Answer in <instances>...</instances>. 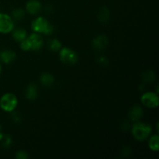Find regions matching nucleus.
Here are the masks:
<instances>
[{"label": "nucleus", "mask_w": 159, "mask_h": 159, "mask_svg": "<svg viewBox=\"0 0 159 159\" xmlns=\"http://www.w3.org/2000/svg\"><path fill=\"white\" fill-rule=\"evenodd\" d=\"M152 130V127L149 124L138 122L132 127V134L136 140L143 141L150 136Z\"/></svg>", "instance_id": "f257e3e1"}, {"label": "nucleus", "mask_w": 159, "mask_h": 159, "mask_svg": "<svg viewBox=\"0 0 159 159\" xmlns=\"http://www.w3.org/2000/svg\"><path fill=\"white\" fill-rule=\"evenodd\" d=\"M18 100L16 96L12 93H6L0 99V107L6 112H12L17 107Z\"/></svg>", "instance_id": "f03ea898"}, {"label": "nucleus", "mask_w": 159, "mask_h": 159, "mask_svg": "<svg viewBox=\"0 0 159 159\" xmlns=\"http://www.w3.org/2000/svg\"><path fill=\"white\" fill-rule=\"evenodd\" d=\"M59 57L61 61L68 65H75L79 60L77 54L73 50L68 48H61Z\"/></svg>", "instance_id": "7ed1b4c3"}, {"label": "nucleus", "mask_w": 159, "mask_h": 159, "mask_svg": "<svg viewBox=\"0 0 159 159\" xmlns=\"http://www.w3.org/2000/svg\"><path fill=\"white\" fill-rule=\"evenodd\" d=\"M141 100L143 105L145 106L148 108H156L159 104L158 95L155 93H151V92L143 94Z\"/></svg>", "instance_id": "20e7f679"}, {"label": "nucleus", "mask_w": 159, "mask_h": 159, "mask_svg": "<svg viewBox=\"0 0 159 159\" xmlns=\"http://www.w3.org/2000/svg\"><path fill=\"white\" fill-rule=\"evenodd\" d=\"M13 28L14 23L12 19L7 14L0 13V33L9 34Z\"/></svg>", "instance_id": "39448f33"}, {"label": "nucleus", "mask_w": 159, "mask_h": 159, "mask_svg": "<svg viewBox=\"0 0 159 159\" xmlns=\"http://www.w3.org/2000/svg\"><path fill=\"white\" fill-rule=\"evenodd\" d=\"M49 22L43 17H37L32 22L31 28L37 34H44L47 28L49 26Z\"/></svg>", "instance_id": "423d86ee"}, {"label": "nucleus", "mask_w": 159, "mask_h": 159, "mask_svg": "<svg viewBox=\"0 0 159 159\" xmlns=\"http://www.w3.org/2000/svg\"><path fill=\"white\" fill-rule=\"evenodd\" d=\"M27 39L30 45V50L32 51H38L43 46V38L37 33L32 34Z\"/></svg>", "instance_id": "0eeeda50"}, {"label": "nucleus", "mask_w": 159, "mask_h": 159, "mask_svg": "<svg viewBox=\"0 0 159 159\" xmlns=\"http://www.w3.org/2000/svg\"><path fill=\"white\" fill-rule=\"evenodd\" d=\"M108 44V38L104 35H99L96 37L93 41V47L97 51H102L105 49Z\"/></svg>", "instance_id": "6e6552de"}, {"label": "nucleus", "mask_w": 159, "mask_h": 159, "mask_svg": "<svg viewBox=\"0 0 159 159\" xmlns=\"http://www.w3.org/2000/svg\"><path fill=\"white\" fill-rule=\"evenodd\" d=\"M128 116L132 121H138L142 117L143 110L139 106H134L129 110Z\"/></svg>", "instance_id": "1a4fd4ad"}, {"label": "nucleus", "mask_w": 159, "mask_h": 159, "mask_svg": "<svg viewBox=\"0 0 159 159\" xmlns=\"http://www.w3.org/2000/svg\"><path fill=\"white\" fill-rule=\"evenodd\" d=\"M26 9L29 13L34 15L38 13L41 9V4L37 0H30L26 3Z\"/></svg>", "instance_id": "9d476101"}, {"label": "nucleus", "mask_w": 159, "mask_h": 159, "mask_svg": "<svg viewBox=\"0 0 159 159\" xmlns=\"http://www.w3.org/2000/svg\"><path fill=\"white\" fill-rule=\"evenodd\" d=\"M16 57V53L11 50H6L0 54V58H1L2 61L4 62L5 64H9L12 62Z\"/></svg>", "instance_id": "9b49d317"}, {"label": "nucleus", "mask_w": 159, "mask_h": 159, "mask_svg": "<svg viewBox=\"0 0 159 159\" xmlns=\"http://www.w3.org/2000/svg\"><path fill=\"white\" fill-rule=\"evenodd\" d=\"M38 93L37 86L34 83H30L28 85L26 90V97L30 100H34L37 98Z\"/></svg>", "instance_id": "f8f14e48"}, {"label": "nucleus", "mask_w": 159, "mask_h": 159, "mask_svg": "<svg viewBox=\"0 0 159 159\" xmlns=\"http://www.w3.org/2000/svg\"><path fill=\"white\" fill-rule=\"evenodd\" d=\"M54 76H53L52 75L50 74V73L44 72L40 75V82H41L42 85H44V86H51L52 84L54 83Z\"/></svg>", "instance_id": "ddd939ff"}, {"label": "nucleus", "mask_w": 159, "mask_h": 159, "mask_svg": "<svg viewBox=\"0 0 159 159\" xmlns=\"http://www.w3.org/2000/svg\"><path fill=\"white\" fill-rule=\"evenodd\" d=\"M26 31L23 28H19V29L15 30L12 34V37L16 41H22L24 39L26 38Z\"/></svg>", "instance_id": "4468645a"}, {"label": "nucleus", "mask_w": 159, "mask_h": 159, "mask_svg": "<svg viewBox=\"0 0 159 159\" xmlns=\"http://www.w3.org/2000/svg\"><path fill=\"white\" fill-rule=\"evenodd\" d=\"M148 145L151 150L154 152H158L159 149V137L158 134L154 135L150 138Z\"/></svg>", "instance_id": "2eb2a0df"}, {"label": "nucleus", "mask_w": 159, "mask_h": 159, "mask_svg": "<svg viewBox=\"0 0 159 159\" xmlns=\"http://www.w3.org/2000/svg\"><path fill=\"white\" fill-rule=\"evenodd\" d=\"M99 20L102 23H107L110 20V11L107 8L103 7L99 13Z\"/></svg>", "instance_id": "dca6fc26"}, {"label": "nucleus", "mask_w": 159, "mask_h": 159, "mask_svg": "<svg viewBox=\"0 0 159 159\" xmlns=\"http://www.w3.org/2000/svg\"><path fill=\"white\" fill-rule=\"evenodd\" d=\"M48 48L51 51L56 52L61 48V43L57 39H52L48 42Z\"/></svg>", "instance_id": "f3484780"}, {"label": "nucleus", "mask_w": 159, "mask_h": 159, "mask_svg": "<svg viewBox=\"0 0 159 159\" xmlns=\"http://www.w3.org/2000/svg\"><path fill=\"white\" fill-rule=\"evenodd\" d=\"M142 79L145 82H153L155 80V74L153 71H146L143 72Z\"/></svg>", "instance_id": "a211bd4d"}, {"label": "nucleus", "mask_w": 159, "mask_h": 159, "mask_svg": "<svg viewBox=\"0 0 159 159\" xmlns=\"http://www.w3.org/2000/svg\"><path fill=\"white\" fill-rule=\"evenodd\" d=\"M25 12L24 10L23 9H16L12 11V16L16 20H23V17H24Z\"/></svg>", "instance_id": "6ab92c4d"}, {"label": "nucleus", "mask_w": 159, "mask_h": 159, "mask_svg": "<svg viewBox=\"0 0 159 159\" xmlns=\"http://www.w3.org/2000/svg\"><path fill=\"white\" fill-rule=\"evenodd\" d=\"M20 48H21L22 50H23L25 51H27L30 50V45L27 37L26 39H24L23 40H22V41H20Z\"/></svg>", "instance_id": "aec40b11"}, {"label": "nucleus", "mask_w": 159, "mask_h": 159, "mask_svg": "<svg viewBox=\"0 0 159 159\" xmlns=\"http://www.w3.org/2000/svg\"><path fill=\"white\" fill-rule=\"evenodd\" d=\"M1 141H2V146H4L5 148H8L9 145H11V138L9 135H6V136H3L2 138L1 139Z\"/></svg>", "instance_id": "412c9836"}, {"label": "nucleus", "mask_w": 159, "mask_h": 159, "mask_svg": "<svg viewBox=\"0 0 159 159\" xmlns=\"http://www.w3.org/2000/svg\"><path fill=\"white\" fill-rule=\"evenodd\" d=\"M29 158V155L24 151H20V152H17V154L16 155V158L18 159H27Z\"/></svg>", "instance_id": "4be33fe9"}, {"label": "nucleus", "mask_w": 159, "mask_h": 159, "mask_svg": "<svg viewBox=\"0 0 159 159\" xmlns=\"http://www.w3.org/2000/svg\"><path fill=\"white\" fill-rule=\"evenodd\" d=\"M53 32H54V26H53L52 25L49 24V26L47 28L46 31H45L43 34H44V35H50V34H52Z\"/></svg>", "instance_id": "5701e85b"}, {"label": "nucleus", "mask_w": 159, "mask_h": 159, "mask_svg": "<svg viewBox=\"0 0 159 159\" xmlns=\"http://www.w3.org/2000/svg\"><path fill=\"white\" fill-rule=\"evenodd\" d=\"M1 71H2V68H1V65H0V73H1Z\"/></svg>", "instance_id": "b1692460"}, {"label": "nucleus", "mask_w": 159, "mask_h": 159, "mask_svg": "<svg viewBox=\"0 0 159 159\" xmlns=\"http://www.w3.org/2000/svg\"><path fill=\"white\" fill-rule=\"evenodd\" d=\"M0 132H1V125H0Z\"/></svg>", "instance_id": "393cba45"}]
</instances>
